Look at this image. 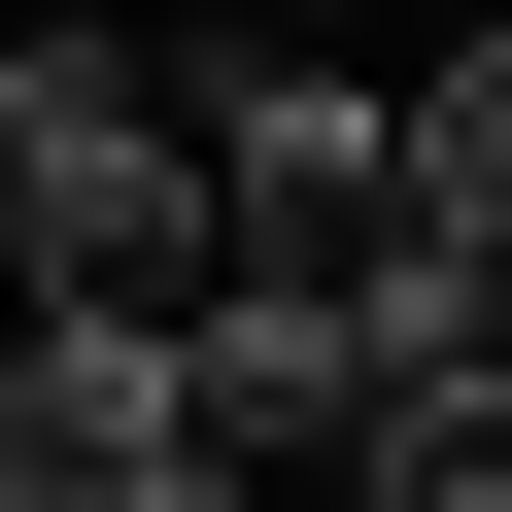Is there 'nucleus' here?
<instances>
[{"mask_svg":"<svg viewBox=\"0 0 512 512\" xmlns=\"http://www.w3.org/2000/svg\"><path fill=\"white\" fill-rule=\"evenodd\" d=\"M103 137H171V35H103V0H0V239H35Z\"/></svg>","mask_w":512,"mask_h":512,"instance_id":"obj_1","label":"nucleus"},{"mask_svg":"<svg viewBox=\"0 0 512 512\" xmlns=\"http://www.w3.org/2000/svg\"><path fill=\"white\" fill-rule=\"evenodd\" d=\"M410 205H444V239H512V35H478V0L410 35Z\"/></svg>","mask_w":512,"mask_h":512,"instance_id":"obj_2","label":"nucleus"},{"mask_svg":"<svg viewBox=\"0 0 512 512\" xmlns=\"http://www.w3.org/2000/svg\"><path fill=\"white\" fill-rule=\"evenodd\" d=\"M239 35H376V0H239Z\"/></svg>","mask_w":512,"mask_h":512,"instance_id":"obj_3","label":"nucleus"}]
</instances>
